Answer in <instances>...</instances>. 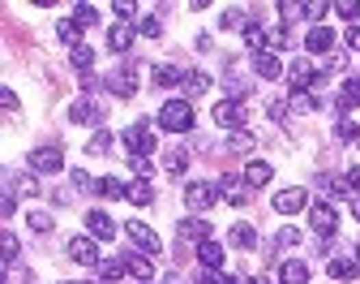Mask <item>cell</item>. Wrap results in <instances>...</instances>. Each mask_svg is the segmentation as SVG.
Wrapping results in <instances>:
<instances>
[{
  "label": "cell",
  "mask_w": 360,
  "mask_h": 284,
  "mask_svg": "<svg viewBox=\"0 0 360 284\" xmlns=\"http://www.w3.org/2000/svg\"><path fill=\"white\" fill-rule=\"evenodd\" d=\"M176 82H185V73L172 69V65H159L155 69V86H176Z\"/></svg>",
  "instance_id": "cell-29"
},
{
  "label": "cell",
  "mask_w": 360,
  "mask_h": 284,
  "mask_svg": "<svg viewBox=\"0 0 360 284\" xmlns=\"http://www.w3.org/2000/svg\"><path fill=\"white\" fill-rule=\"evenodd\" d=\"M223 26L236 30V26H240V9H227V13H223Z\"/></svg>",
  "instance_id": "cell-49"
},
{
  "label": "cell",
  "mask_w": 360,
  "mask_h": 284,
  "mask_svg": "<svg viewBox=\"0 0 360 284\" xmlns=\"http://www.w3.org/2000/svg\"><path fill=\"white\" fill-rule=\"evenodd\" d=\"M73 121H99V113L90 104H73Z\"/></svg>",
  "instance_id": "cell-41"
},
{
  "label": "cell",
  "mask_w": 360,
  "mask_h": 284,
  "mask_svg": "<svg viewBox=\"0 0 360 284\" xmlns=\"http://www.w3.org/2000/svg\"><path fill=\"white\" fill-rule=\"evenodd\" d=\"M176 228H180V237H189V241H198V246L206 241V233H210V224H206V220H198V215H189V220H180V224H176Z\"/></svg>",
  "instance_id": "cell-18"
},
{
  "label": "cell",
  "mask_w": 360,
  "mask_h": 284,
  "mask_svg": "<svg viewBox=\"0 0 360 284\" xmlns=\"http://www.w3.org/2000/svg\"><path fill=\"white\" fill-rule=\"evenodd\" d=\"M215 202H219V185H210V181H193V185L185 189V207H189L193 215L210 211Z\"/></svg>",
  "instance_id": "cell-3"
},
{
  "label": "cell",
  "mask_w": 360,
  "mask_h": 284,
  "mask_svg": "<svg viewBox=\"0 0 360 284\" xmlns=\"http://www.w3.org/2000/svg\"><path fill=\"white\" fill-rule=\"evenodd\" d=\"M30 168L43 172V177H52V172H60V168H64V160H60V151H56V147H43V151L30 155Z\"/></svg>",
  "instance_id": "cell-10"
},
{
  "label": "cell",
  "mask_w": 360,
  "mask_h": 284,
  "mask_svg": "<svg viewBox=\"0 0 360 284\" xmlns=\"http://www.w3.org/2000/svg\"><path fill=\"white\" fill-rule=\"evenodd\" d=\"M163 164H168L172 177H180V172L189 168V155H185V151H168V155H163Z\"/></svg>",
  "instance_id": "cell-30"
},
{
  "label": "cell",
  "mask_w": 360,
  "mask_h": 284,
  "mask_svg": "<svg viewBox=\"0 0 360 284\" xmlns=\"http://www.w3.org/2000/svg\"><path fill=\"white\" fill-rule=\"evenodd\" d=\"M0 255H5V263H13V259H18V237H13V233H5V237H0Z\"/></svg>",
  "instance_id": "cell-37"
},
{
  "label": "cell",
  "mask_w": 360,
  "mask_h": 284,
  "mask_svg": "<svg viewBox=\"0 0 360 284\" xmlns=\"http://www.w3.org/2000/svg\"><path fill=\"white\" fill-rule=\"evenodd\" d=\"M125 147L133 160H151V151H155V130H151V121H133L125 130Z\"/></svg>",
  "instance_id": "cell-2"
},
{
  "label": "cell",
  "mask_w": 360,
  "mask_h": 284,
  "mask_svg": "<svg viewBox=\"0 0 360 284\" xmlns=\"http://www.w3.org/2000/svg\"><path fill=\"white\" fill-rule=\"evenodd\" d=\"M219 189H223V198L232 202V207H240V202L249 198V194H244V177H236V172H227V177L219 181Z\"/></svg>",
  "instance_id": "cell-15"
},
{
  "label": "cell",
  "mask_w": 360,
  "mask_h": 284,
  "mask_svg": "<svg viewBox=\"0 0 360 284\" xmlns=\"http://www.w3.org/2000/svg\"><path fill=\"white\" fill-rule=\"evenodd\" d=\"M309 228H313L318 237H331V233L339 228L335 207H326V202H313V207H309Z\"/></svg>",
  "instance_id": "cell-5"
},
{
  "label": "cell",
  "mask_w": 360,
  "mask_h": 284,
  "mask_svg": "<svg viewBox=\"0 0 360 284\" xmlns=\"http://www.w3.org/2000/svg\"><path fill=\"white\" fill-rule=\"evenodd\" d=\"M356 259H360V255H356Z\"/></svg>",
  "instance_id": "cell-54"
},
{
  "label": "cell",
  "mask_w": 360,
  "mask_h": 284,
  "mask_svg": "<svg viewBox=\"0 0 360 284\" xmlns=\"http://www.w3.org/2000/svg\"><path fill=\"white\" fill-rule=\"evenodd\" d=\"M73 65H77L81 73H90V65H94V52H90L86 43H81V47H73Z\"/></svg>",
  "instance_id": "cell-34"
},
{
  "label": "cell",
  "mask_w": 360,
  "mask_h": 284,
  "mask_svg": "<svg viewBox=\"0 0 360 284\" xmlns=\"http://www.w3.org/2000/svg\"><path fill=\"white\" fill-rule=\"evenodd\" d=\"M227 241H232L236 250H253V246H257V233H253V224H232Z\"/></svg>",
  "instance_id": "cell-20"
},
{
  "label": "cell",
  "mask_w": 360,
  "mask_h": 284,
  "mask_svg": "<svg viewBox=\"0 0 360 284\" xmlns=\"http://www.w3.org/2000/svg\"><path fill=\"white\" fill-rule=\"evenodd\" d=\"M227 151H236V155H249L253 151V134H232V138H227Z\"/></svg>",
  "instance_id": "cell-31"
},
{
  "label": "cell",
  "mask_w": 360,
  "mask_h": 284,
  "mask_svg": "<svg viewBox=\"0 0 360 284\" xmlns=\"http://www.w3.org/2000/svg\"><path fill=\"white\" fill-rule=\"evenodd\" d=\"M151 168H155L151 160H133V172H138V177H151Z\"/></svg>",
  "instance_id": "cell-51"
},
{
  "label": "cell",
  "mask_w": 360,
  "mask_h": 284,
  "mask_svg": "<svg viewBox=\"0 0 360 284\" xmlns=\"http://www.w3.org/2000/svg\"><path fill=\"white\" fill-rule=\"evenodd\" d=\"M348 185L356 189V194H360V168H352V172H348Z\"/></svg>",
  "instance_id": "cell-52"
},
{
  "label": "cell",
  "mask_w": 360,
  "mask_h": 284,
  "mask_svg": "<svg viewBox=\"0 0 360 284\" xmlns=\"http://www.w3.org/2000/svg\"><path fill=\"white\" fill-rule=\"evenodd\" d=\"M86 151H90V155H103V151H112V134H107V130H99V134H94V138L86 142Z\"/></svg>",
  "instance_id": "cell-33"
},
{
  "label": "cell",
  "mask_w": 360,
  "mask_h": 284,
  "mask_svg": "<svg viewBox=\"0 0 360 284\" xmlns=\"http://www.w3.org/2000/svg\"><path fill=\"white\" fill-rule=\"evenodd\" d=\"M339 108H360V78H348L339 86Z\"/></svg>",
  "instance_id": "cell-22"
},
{
  "label": "cell",
  "mask_w": 360,
  "mask_h": 284,
  "mask_svg": "<svg viewBox=\"0 0 360 284\" xmlns=\"http://www.w3.org/2000/svg\"><path fill=\"white\" fill-rule=\"evenodd\" d=\"M343 47H356V52H360V26H348V30H343Z\"/></svg>",
  "instance_id": "cell-43"
},
{
  "label": "cell",
  "mask_w": 360,
  "mask_h": 284,
  "mask_svg": "<svg viewBox=\"0 0 360 284\" xmlns=\"http://www.w3.org/2000/svg\"><path fill=\"white\" fill-rule=\"evenodd\" d=\"M129 202H133V207H151V202H155V189L146 185V181H133V185H129Z\"/></svg>",
  "instance_id": "cell-23"
},
{
  "label": "cell",
  "mask_w": 360,
  "mask_h": 284,
  "mask_svg": "<svg viewBox=\"0 0 360 284\" xmlns=\"http://www.w3.org/2000/svg\"><path fill=\"white\" fill-rule=\"evenodd\" d=\"M94 189H99V194H103L107 202H112V198H129V185H120L116 177H103V181L94 185Z\"/></svg>",
  "instance_id": "cell-27"
},
{
  "label": "cell",
  "mask_w": 360,
  "mask_h": 284,
  "mask_svg": "<svg viewBox=\"0 0 360 284\" xmlns=\"http://www.w3.org/2000/svg\"><path fill=\"white\" fill-rule=\"evenodd\" d=\"M159 125L163 130H172V134H189L193 130V108L189 99H168L159 108Z\"/></svg>",
  "instance_id": "cell-1"
},
{
  "label": "cell",
  "mask_w": 360,
  "mask_h": 284,
  "mask_svg": "<svg viewBox=\"0 0 360 284\" xmlns=\"http://www.w3.org/2000/svg\"><path fill=\"white\" fill-rule=\"evenodd\" d=\"M244 43L253 47V56L266 52V47H261V26H257V22H244Z\"/></svg>",
  "instance_id": "cell-32"
},
{
  "label": "cell",
  "mask_w": 360,
  "mask_h": 284,
  "mask_svg": "<svg viewBox=\"0 0 360 284\" xmlns=\"http://www.w3.org/2000/svg\"><path fill=\"white\" fill-rule=\"evenodd\" d=\"M185 91H189V95H206V91H210V73H202V69L185 73Z\"/></svg>",
  "instance_id": "cell-28"
},
{
  "label": "cell",
  "mask_w": 360,
  "mask_h": 284,
  "mask_svg": "<svg viewBox=\"0 0 360 284\" xmlns=\"http://www.w3.org/2000/svg\"><path fill=\"white\" fill-rule=\"evenodd\" d=\"M279 13H283V18H300V13L309 18V5H292V0H283V5H279Z\"/></svg>",
  "instance_id": "cell-42"
},
{
  "label": "cell",
  "mask_w": 360,
  "mask_h": 284,
  "mask_svg": "<svg viewBox=\"0 0 360 284\" xmlns=\"http://www.w3.org/2000/svg\"><path fill=\"white\" fill-rule=\"evenodd\" d=\"M352 215H356V220H360V198H356V202H352Z\"/></svg>",
  "instance_id": "cell-53"
},
{
  "label": "cell",
  "mask_w": 360,
  "mask_h": 284,
  "mask_svg": "<svg viewBox=\"0 0 360 284\" xmlns=\"http://www.w3.org/2000/svg\"><path fill=\"white\" fill-rule=\"evenodd\" d=\"M13 211H18V198H13V194H0V215H13Z\"/></svg>",
  "instance_id": "cell-44"
},
{
  "label": "cell",
  "mask_w": 360,
  "mask_h": 284,
  "mask_svg": "<svg viewBox=\"0 0 360 284\" xmlns=\"http://www.w3.org/2000/svg\"><path fill=\"white\" fill-rule=\"evenodd\" d=\"M279 241H283V246H296V241H300V228H283Z\"/></svg>",
  "instance_id": "cell-50"
},
{
  "label": "cell",
  "mask_w": 360,
  "mask_h": 284,
  "mask_svg": "<svg viewBox=\"0 0 360 284\" xmlns=\"http://www.w3.org/2000/svg\"><path fill=\"white\" fill-rule=\"evenodd\" d=\"M274 177V168L266 160H253V164H244V185H266Z\"/></svg>",
  "instance_id": "cell-19"
},
{
  "label": "cell",
  "mask_w": 360,
  "mask_h": 284,
  "mask_svg": "<svg viewBox=\"0 0 360 284\" xmlns=\"http://www.w3.org/2000/svg\"><path fill=\"white\" fill-rule=\"evenodd\" d=\"M112 86H116V95H120V99H129V95L138 91V78H133V73H120V78H116Z\"/></svg>",
  "instance_id": "cell-35"
},
{
  "label": "cell",
  "mask_w": 360,
  "mask_h": 284,
  "mask_svg": "<svg viewBox=\"0 0 360 284\" xmlns=\"http://www.w3.org/2000/svg\"><path fill=\"white\" fill-rule=\"evenodd\" d=\"M305 47H309V52H331V47H335V30L331 26H313L309 39H305Z\"/></svg>",
  "instance_id": "cell-16"
},
{
  "label": "cell",
  "mask_w": 360,
  "mask_h": 284,
  "mask_svg": "<svg viewBox=\"0 0 360 284\" xmlns=\"http://www.w3.org/2000/svg\"><path fill=\"white\" fill-rule=\"evenodd\" d=\"M56 35L69 43V47H81V26H77V18H64V22L56 26Z\"/></svg>",
  "instance_id": "cell-25"
},
{
  "label": "cell",
  "mask_w": 360,
  "mask_h": 284,
  "mask_svg": "<svg viewBox=\"0 0 360 284\" xmlns=\"http://www.w3.org/2000/svg\"><path fill=\"white\" fill-rule=\"evenodd\" d=\"M125 228H129V241H133V246L142 250L146 259H151V255H159V250H163V241L155 237V228H151V224H142V220H133V224H125Z\"/></svg>",
  "instance_id": "cell-4"
},
{
  "label": "cell",
  "mask_w": 360,
  "mask_h": 284,
  "mask_svg": "<svg viewBox=\"0 0 360 284\" xmlns=\"http://www.w3.org/2000/svg\"><path fill=\"white\" fill-rule=\"evenodd\" d=\"M198 263L206 267V272H219V267H223V246L219 241H202L198 246Z\"/></svg>",
  "instance_id": "cell-17"
},
{
  "label": "cell",
  "mask_w": 360,
  "mask_h": 284,
  "mask_svg": "<svg viewBox=\"0 0 360 284\" xmlns=\"http://www.w3.org/2000/svg\"><path fill=\"white\" fill-rule=\"evenodd\" d=\"M138 30H142V35H151V39H155V35H159V18H142V22H138Z\"/></svg>",
  "instance_id": "cell-45"
},
{
  "label": "cell",
  "mask_w": 360,
  "mask_h": 284,
  "mask_svg": "<svg viewBox=\"0 0 360 284\" xmlns=\"http://www.w3.org/2000/svg\"><path fill=\"white\" fill-rule=\"evenodd\" d=\"M210 117H215V125L236 130V125H244V104H240V99H223V104L210 108Z\"/></svg>",
  "instance_id": "cell-6"
},
{
  "label": "cell",
  "mask_w": 360,
  "mask_h": 284,
  "mask_svg": "<svg viewBox=\"0 0 360 284\" xmlns=\"http://www.w3.org/2000/svg\"><path fill=\"white\" fill-rule=\"evenodd\" d=\"M69 259L86 263V267L99 263V246H94V237H73V241H69Z\"/></svg>",
  "instance_id": "cell-11"
},
{
  "label": "cell",
  "mask_w": 360,
  "mask_h": 284,
  "mask_svg": "<svg viewBox=\"0 0 360 284\" xmlns=\"http://www.w3.org/2000/svg\"><path fill=\"white\" fill-rule=\"evenodd\" d=\"M253 69L266 78V82H279V78H283V60H279V52H270V47H266V52L253 56Z\"/></svg>",
  "instance_id": "cell-9"
},
{
  "label": "cell",
  "mask_w": 360,
  "mask_h": 284,
  "mask_svg": "<svg viewBox=\"0 0 360 284\" xmlns=\"http://www.w3.org/2000/svg\"><path fill=\"white\" fill-rule=\"evenodd\" d=\"M309 78H313V65H309V60H296V65H292V91L305 95L309 91Z\"/></svg>",
  "instance_id": "cell-21"
},
{
  "label": "cell",
  "mask_w": 360,
  "mask_h": 284,
  "mask_svg": "<svg viewBox=\"0 0 360 284\" xmlns=\"http://www.w3.org/2000/svg\"><path fill=\"white\" fill-rule=\"evenodd\" d=\"M335 13L343 22H352V18H360V5H356V0H343V5H335Z\"/></svg>",
  "instance_id": "cell-40"
},
{
  "label": "cell",
  "mask_w": 360,
  "mask_h": 284,
  "mask_svg": "<svg viewBox=\"0 0 360 284\" xmlns=\"http://www.w3.org/2000/svg\"><path fill=\"white\" fill-rule=\"evenodd\" d=\"M292 108H296V113H309V108H318V99H309V95H296V99H292Z\"/></svg>",
  "instance_id": "cell-47"
},
{
  "label": "cell",
  "mask_w": 360,
  "mask_h": 284,
  "mask_svg": "<svg viewBox=\"0 0 360 284\" xmlns=\"http://www.w3.org/2000/svg\"><path fill=\"white\" fill-rule=\"evenodd\" d=\"M202 284H236V280H227L223 272H206V276H202Z\"/></svg>",
  "instance_id": "cell-48"
},
{
  "label": "cell",
  "mask_w": 360,
  "mask_h": 284,
  "mask_svg": "<svg viewBox=\"0 0 360 284\" xmlns=\"http://www.w3.org/2000/svg\"><path fill=\"white\" fill-rule=\"evenodd\" d=\"M73 18H77V26H94V18H99V13H94L90 5H73Z\"/></svg>",
  "instance_id": "cell-39"
},
{
  "label": "cell",
  "mask_w": 360,
  "mask_h": 284,
  "mask_svg": "<svg viewBox=\"0 0 360 284\" xmlns=\"http://www.w3.org/2000/svg\"><path fill=\"white\" fill-rule=\"evenodd\" d=\"M305 207H309V194H305V189H296V185L283 189V194H274V211H279V215H296V211H305Z\"/></svg>",
  "instance_id": "cell-7"
},
{
  "label": "cell",
  "mask_w": 360,
  "mask_h": 284,
  "mask_svg": "<svg viewBox=\"0 0 360 284\" xmlns=\"http://www.w3.org/2000/svg\"><path fill=\"white\" fill-rule=\"evenodd\" d=\"M335 134H339L343 142H356V138H360V125H356V121H348V117H343V121H339V130H335Z\"/></svg>",
  "instance_id": "cell-38"
},
{
  "label": "cell",
  "mask_w": 360,
  "mask_h": 284,
  "mask_svg": "<svg viewBox=\"0 0 360 284\" xmlns=\"http://www.w3.org/2000/svg\"><path fill=\"white\" fill-rule=\"evenodd\" d=\"M73 185H77V189H94L99 181H90V177H86V172H81V168H73Z\"/></svg>",
  "instance_id": "cell-46"
},
{
  "label": "cell",
  "mask_w": 360,
  "mask_h": 284,
  "mask_svg": "<svg viewBox=\"0 0 360 284\" xmlns=\"http://www.w3.org/2000/svg\"><path fill=\"white\" fill-rule=\"evenodd\" d=\"M331 280H356L360 276V259H352V255H339V259H331Z\"/></svg>",
  "instance_id": "cell-13"
},
{
  "label": "cell",
  "mask_w": 360,
  "mask_h": 284,
  "mask_svg": "<svg viewBox=\"0 0 360 284\" xmlns=\"http://www.w3.org/2000/svg\"><path fill=\"white\" fill-rule=\"evenodd\" d=\"M26 224L35 228V233H52V215H47V211H30V220H26Z\"/></svg>",
  "instance_id": "cell-36"
},
{
  "label": "cell",
  "mask_w": 360,
  "mask_h": 284,
  "mask_svg": "<svg viewBox=\"0 0 360 284\" xmlns=\"http://www.w3.org/2000/svg\"><path fill=\"white\" fill-rule=\"evenodd\" d=\"M133 30H138V26L116 22V26L107 30V47H112V52H129V47H133Z\"/></svg>",
  "instance_id": "cell-14"
},
{
  "label": "cell",
  "mask_w": 360,
  "mask_h": 284,
  "mask_svg": "<svg viewBox=\"0 0 360 284\" xmlns=\"http://www.w3.org/2000/svg\"><path fill=\"white\" fill-rule=\"evenodd\" d=\"M279 284H309V263H305V259L279 263Z\"/></svg>",
  "instance_id": "cell-12"
},
{
  "label": "cell",
  "mask_w": 360,
  "mask_h": 284,
  "mask_svg": "<svg viewBox=\"0 0 360 284\" xmlns=\"http://www.w3.org/2000/svg\"><path fill=\"white\" fill-rule=\"evenodd\" d=\"M125 272H129L125 259H107V263H99V276H103L107 284H120V280H125Z\"/></svg>",
  "instance_id": "cell-24"
},
{
  "label": "cell",
  "mask_w": 360,
  "mask_h": 284,
  "mask_svg": "<svg viewBox=\"0 0 360 284\" xmlns=\"http://www.w3.org/2000/svg\"><path fill=\"white\" fill-rule=\"evenodd\" d=\"M125 267H129V276H138V280H151V276H155L151 259H142V255H129V259H125Z\"/></svg>",
  "instance_id": "cell-26"
},
{
  "label": "cell",
  "mask_w": 360,
  "mask_h": 284,
  "mask_svg": "<svg viewBox=\"0 0 360 284\" xmlns=\"http://www.w3.org/2000/svg\"><path fill=\"white\" fill-rule=\"evenodd\" d=\"M86 228H90V237H94V241H112V237H116V220H112L107 211H90L86 215Z\"/></svg>",
  "instance_id": "cell-8"
}]
</instances>
